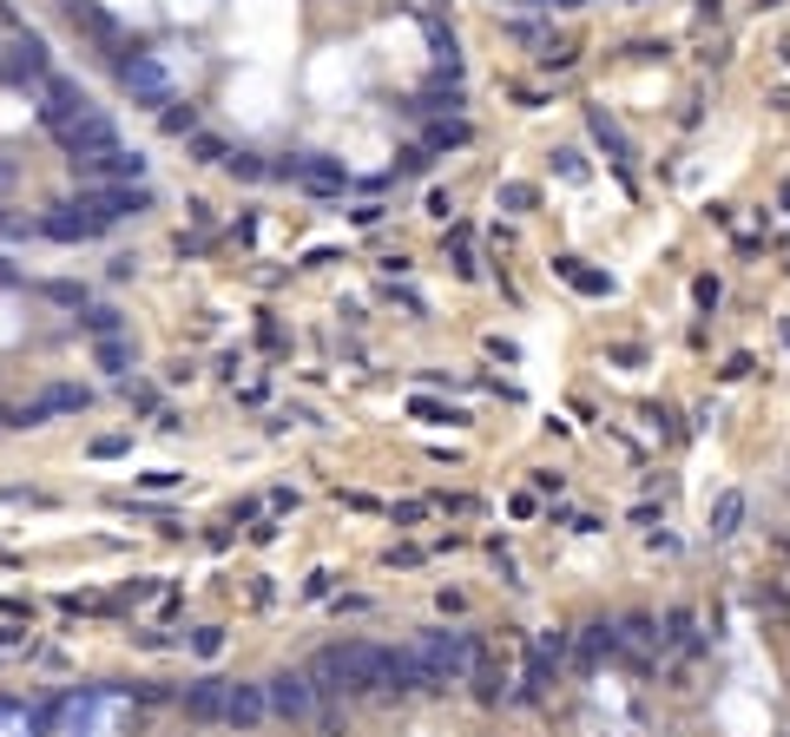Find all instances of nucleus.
Returning a JSON list of instances; mask_svg holds the SVG:
<instances>
[{
    "mask_svg": "<svg viewBox=\"0 0 790 737\" xmlns=\"http://www.w3.org/2000/svg\"><path fill=\"white\" fill-rule=\"evenodd\" d=\"M415 652L429 659V672H435V685L442 692H455L475 666H481V646H475V633H455V626H429L422 639H415Z\"/></svg>",
    "mask_w": 790,
    "mask_h": 737,
    "instance_id": "1",
    "label": "nucleus"
},
{
    "mask_svg": "<svg viewBox=\"0 0 790 737\" xmlns=\"http://www.w3.org/2000/svg\"><path fill=\"white\" fill-rule=\"evenodd\" d=\"M0 79H13V86H46V79H53L46 40L26 33V26H13V20H0Z\"/></svg>",
    "mask_w": 790,
    "mask_h": 737,
    "instance_id": "2",
    "label": "nucleus"
},
{
    "mask_svg": "<svg viewBox=\"0 0 790 737\" xmlns=\"http://www.w3.org/2000/svg\"><path fill=\"white\" fill-rule=\"evenodd\" d=\"M105 231H112V217H105L92 198L46 204V217H40V237H53V244H92V237H105Z\"/></svg>",
    "mask_w": 790,
    "mask_h": 737,
    "instance_id": "3",
    "label": "nucleus"
},
{
    "mask_svg": "<svg viewBox=\"0 0 790 737\" xmlns=\"http://www.w3.org/2000/svg\"><path fill=\"white\" fill-rule=\"evenodd\" d=\"M59 152H66V165H79V158H105V152H119V125L99 112V105H86L79 119H66L59 132Z\"/></svg>",
    "mask_w": 790,
    "mask_h": 737,
    "instance_id": "4",
    "label": "nucleus"
},
{
    "mask_svg": "<svg viewBox=\"0 0 790 737\" xmlns=\"http://www.w3.org/2000/svg\"><path fill=\"white\" fill-rule=\"evenodd\" d=\"M376 692L382 699H415V692H442V685H435V672L415 646H382V685Z\"/></svg>",
    "mask_w": 790,
    "mask_h": 737,
    "instance_id": "5",
    "label": "nucleus"
},
{
    "mask_svg": "<svg viewBox=\"0 0 790 737\" xmlns=\"http://www.w3.org/2000/svg\"><path fill=\"white\" fill-rule=\"evenodd\" d=\"M264 705H270V718H283V725H310L316 718V685H310V672H270L264 679Z\"/></svg>",
    "mask_w": 790,
    "mask_h": 737,
    "instance_id": "6",
    "label": "nucleus"
},
{
    "mask_svg": "<svg viewBox=\"0 0 790 737\" xmlns=\"http://www.w3.org/2000/svg\"><path fill=\"white\" fill-rule=\"evenodd\" d=\"M119 86L138 105H171V72L158 66V53H119Z\"/></svg>",
    "mask_w": 790,
    "mask_h": 737,
    "instance_id": "7",
    "label": "nucleus"
},
{
    "mask_svg": "<svg viewBox=\"0 0 790 737\" xmlns=\"http://www.w3.org/2000/svg\"><path fill=\"white\" fill-rule=\"evenodd\" d=\"M330 659H336L349 699H363V692L382 685V646H369V639H343V646H330Z\"/></svg>",
    "mask_w": 790,
    "mask_h": 737,
    "instance_id": "8",
    "label": "nucleus"
},
{
    "mask_svg": "<svg viewBox=\"0 0 790 737\" xmlns=\"http://www.w3.org/2000/svg\"><path fill=\"white\" fill-rule=\"evenodd\" d=\"M297 185L316 191V198H343V191H349V165H343V158H323V152H297Z\"/></svg>",
    "mask_w": 790,
    "mask_h": 737,
    "instance_id": "9",
    "label": "nucleus"
},
{
    "mask_svg": "<svg viewBox=\"0 0 790 737\" xmlns=\"http://www.w3.org/2000/svg\"><path fill=\"white\" fill-rule=\"evenodd\" d=\"M86 105H92V99H86L73 79H59V72L40 86V125H46V132H59V125H66V119H79Z\"/></svg>",
    "mask_w": 790,
    "mask_h": 737,
    "instance_id": "10",
    "label": "nucleus"
},
{
    "mask_svg": "<svg viewBox=\"0 0 790 737\" xmlns=\"http://www.w3.org/2000/svg\"><path fill=\"white\" fill-rule=\"evenodd\" d=\"M270 718V705H264V685H244V679H231L224 685V725L231 732H257Z\"/></svg>",
    "mask_w": 790,
    "mask_h": 737,
    "instance_id": "11",
    "label": "nucleus"
},
{
    "mask_svg": "<svg viewBox=\"0 0 790 737\" xmlns=\"http://www.w3.org/2000/svg\"><path fill=\"white\" fill-rule=\"evenodd\" d=\"M224 685H231V679H191L185 699H178L185 718H191V725H224Z\"/></svg>",
    "mask_w": 790,
    "mask_h": 737,
    "instance_id": "12",
    "label": "nucleus"
},
{
    "mask_svg": "<svg viewBox=\"0 0 790 737\" xmlns=\"http://www.w3.org/2000/svg\"><path fill=\"white\" fill-rule=\"evenodd\" d=\"M613 652H620V626H607V619L580 626V639H574V659H580V666H593V659H613Z\"/></svg>",
    "mask_w": 790,
    "mask_h": 737,
    "instance_id": "13",
    "label": "nucleus"
},
{
    "mask_svg": "<svg viewBox=\"0 0 790 737\" xmlns=\"http://www.w3.org/2000/svg\"><path fill=\"white\" fill-rule=\"evenodd\" d=\"M738 527H745V494L732 488V494H719V501H712V540H732Z\"/></svg>",
    "mask_w": 790,
    "mask_h": 737,
    "instance_id": "14",
    "label": "nucleus"
},
{
    "mask_svg": "<svg viewBox=\"0 0 790 737\" xmlns=\"http://www.w3.org/2000/svg\"><path fill=\"white\" fill-rule=\"evenodd\" d=\"M158 125H165L171 138H191V132H198V105H178V99H171V105L158 112Z\"/></svg>",
    "mask_w": 790,
    "mask_h": 737,
    "instance_id": "15",
    "label": "nucleus"
},
{
    "mask_svg": "<svg viewBox=\"0 0 790 737\" xmlns=\"http://www.w3.org/2000/svg\"><path fill=\"white\" fill-rule=\"evenodd\" d=\"M185 152H191L198 165H224V158H231V145H224V138H211V132H191V138H185Z\"/></svg>",
    "mask_w": 790,
    "mask_h": 737,
    "instance_id": "16",
    "label": "nucleus"
},
{
    "mask_svg": "<svg viewBox=\"0 0 790 737\" xmlns=\"http://www.w3.org/2000/svg\"><path fill=\"white\" fill-rule=\"evenodd\" d=\"M224 171H231V178H244V185H257V178H270V165H264L257 152H231V158H224Z\"/></svg>",
    "mask_w": 790,
    "mask_h": 737,
    "instance_id": "17",
    "label": "nucleus"
},
{
    "mask_svg": "<svg viewBox=\"0 0 790 737\" xmlns=\"http://www.w3.org/2000/svg\"><path fill=\"white\" fill-rule=\"evenodd\" d=\"M79 323H86L92 336H119V330H125V323H119V310H105V303H86V310H79Z\"/></svg>",
    "mask_w": 790,
    "mask_h": 737,
    "instance_id": "18",
    "label": "nucleus"
},
{
    "mask_svg": "<svg viewBox=\"0 0 790 737\" xmlns=\"http://www.w3.org/2000/svg\"><path fill=\"white\" fill-rule=\"evenodd\" d=\"M468 679H475V699H481V705H501V699H508V692H501V672H494V666H475Z\"/></svg>",
    "mask_w": 790,
    "mask_h": 737,
    "instance_id": "19",
    "label": "nucleus"
},
{
    "mask_svg": "<svg viewBox=\"0 0 790 737\" xmlns=\"http://www.w3.org/2000/svg\"><path fill=\"white\" fill-rule=\"evenodd\" d=\"M99 362H105V369L119 376V369L132 362V343H125V336H99Z\"/></svg>",
    "mask_w": 790,
    "mask_h": 737,
    "instance_id": "20",
    "label": "nucleus"
},
{
    "mask_svg": "<svg viewBox=\"0 0 790 737\" xmlns=\"http://www.w3.org/2000/svg\"><path fill=\"white\" fill-rule=\"evenodd\" d=\"M620 639H626V646H659V626H653L646 613H633V619L620 626Z\"/></svg>",
    "mask_w": 790,
    "mask_h": 737,
    "instance_id": "21",
    "label": "nucleus"
},
{
    "mask_svg": "<svg viewBox=\"0 0 790 737\" xmlns=\"http://www.w3.org/2000/svg\"><path fill=\"white\" fill-rule=\"evenodd\" d=\"M593 138H600V145H607L613 158H626V138H620V125H613L607 112H593Z\"/></svg>",
    "mask_w": 790,
    "mask_h": 737,
    "instance_id": "22",
    "label": "nucleus"
},
{
    "mask_svg": "<svg viewBox=\"0 0 790 737\" xmlns=\"http://www.w3.org/2000/svg\"><path fill=\"white\" fill-rule=\"evenodd\" d=\"M40 297H53L66 310H86V283H40Z\"/></svg>",
    "mask_w": 790,
    "mask_h": 737,
    "instance_id": "23",
    "label": "nucleus"
},
{
    "mask_svg": "<svg viewBox=\"0 0 790 737\" xmlns=\"http://www.w3.org/2000/svg\"><path fill=\"white\" fill-rule=\"evenodd\" d=\"M191 652H198V659H218V652H224V626H198V633H191Z\"/></svg>",
    "mask_w": 790,
    "mask_h": 737,
    "instance_id": "24",
    "label": "nucleus"
},
{
    "mask_svg": "<svg viewBox=\"0 0 790 737\" xmlns=\"http://www.w3.org/2000/svg\"><path fill=\"white\" fill-rule=\"evenodd\" d=\"M448 145H468V125L455 119V125H435L429 132V152H448Z\"/></svg>",
    "mask_w": 790,
    "mask_h": 737,
    "instance_id": "25",
    "label": "nucleus"
},
{
    "mask_svg": "<svg viewBox=\"0 0 790 737\" xmlns=\"http://www.w3.org/2000/svg\"><path fill=\"white\" fill-rule=\"evenodd\" d=\"M33 231H40V224H26V217H13V211L0 204V237H7V244H26Z\"/></svg>",
    "mask_w": 790,
    "mask_h": 737,
    "instance_id": "26",
    "label": "nucleus"
},
{
    "mask_svg": "<svg viewBox=\"0 0 790 737\" xmlns=\"http://www.w3.org/2000/svg\"><path fill=\"white\" fill-rule=\"evenodd\" d=\"M501 204H508V211H527V204H534V185H501Z\"/></svg>",
    "mask_w": 790,
    "mask_h": 737,
    "instance_id": "27",
    "label": "nucleus"
},
{
    "mask_svg": "<svg viewBox=\"0 0 790 737\" xmlns=\"http://www.w3.org/2000/svg\"><path fill=\"white\" fill-rule=\"evenodd\" d=\"M92 455H99V461H112V455H125V435H99V442H92Z\"/></svg>",
    "mask_w": 790,
    "mask_h": 737,
    "instance_id": "28",
    "label": "nucleus"
},
{
    "mask_svg": "<svg viewBox=\"0 0 790 737\" xmlns=\"http://www.w3.org/2000/svg\"><path fill=\"white\" fill-rule=\"evenodd\" d=\"M389 514H396V521H402V527H415V521H422V514H429V501H402V507H389Z\"/></svg>",
    "mask_w": 790,
    "mask_h": 737,
    "instance_id": "29",
    "label": "nucleus"
},
{
    "mask_svg": "<svg viewBox=\"0 0 790 737\" xmlns=\"http://www.w3.org/2000/svg\"><path fill=\"white\" fill-rule=\"evenodd\" d=\"M13 178H20V165H13V158H0V191H7Z\"/></svg>",
    "mask_w": 790,
    "mask_h": 737,
    "instance_id": "30",
    "label": "nucleus"
},
{
    "mask_svg": "<svg viewBox=\"0 0 790 737\" xmlns=\"http://www.w3.org/2000/svg\"><path fill=\"white\" fill-rule=\"evenodd\" d=\"M785 349H790V323H785Z\"/></svg>",
    "mask_w": 790,
    "mask_h": 737,
    "instance_id": "31",
    "label": "nucleus"
}]
</instances>
